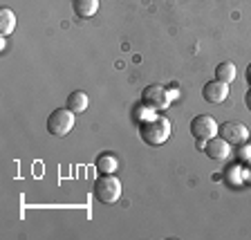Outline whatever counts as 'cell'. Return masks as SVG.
Listing matches in <instances>:
<instances>
[{
	"instance_id": "12",
	"label": "cell",
	"mask_w": 251,
	"mask_h": 240,
	"mask_svg": "<svg viewBox=\"0 0 251 240\" xmlns=\"http://www.w3.org/2000/svg\"><path fill=\"white\" fill-rule=\"evenodd\" d=\"M94 166L99 168L101 173H115L117 166H119V160H117L112 153H101L99 157H97V164Z\"/></svg>"
},
{
	"instance_id": "1",
	"label": "cell",
	"mask_w": 251,
	"mask_h": 240,
	"mask_svg": "<svg viewBox=\"0 0 251 240\" xmlns=\"http://www.w3.org/2000/svg\"><path fill=\"white\" fill-rule=\"evenodd\" d=\"M171 121L166 117H157V119L144 121L139 124V137L141 141H146L148 146H162L171 137Z\"/></svg>"
},
{
	"instance_id": "14",
	"label": "cell",
	"mask_w": 251,
	"mask_h": 240,
	"mask_svg": "<svg viewBox=\"0 0 251 240\" xmlns=\"http://www.w3.org/2000/svg\"><path fill=\"white\" fill-rule=\"evenodd\" d=\"M240 173H242L240 168H233V166H231L229 168V178H240ZM233 182H235V180H231V184H233Z\"/></svg>"
},
{
	"instance_id": "8",
	"label": "cell",
	"mask_w": 251,
	"mask_h": 240,
	"mask_svg": "<svg viewBox=\"0 0 251 240\" xmlns=\"http://www.w3.org/2000/svg\"><path fill=\"white\" fill-rule=\"evenodd\" d=\"M202 97L206 104H222V101L229 97V83H225V81H218V79H213V81H209V83H204L202 88Z\"/></svg>"
},
{
	"instance_id": "18",
	"label": "cell",
	"mask_w": 251,
	"mask_h": 240,
	"mask_svg": "<svg viewBox=\"0 0 251 240\" xmlns=\"http://www.w3.org/2000/svg\"><path fill=\"white\" fill-rule=\"evenodd\" d=\"M245 180L251 184V162H249V166H247V171H245Z\"/></svg>"
},
{
	"instance_id": "4",
	"label": "cell",
	"mask_w": 251,
	"mask_h": 240,
	"mask_svg": "<svg viewBox=\"0 0 251 240\" xmlns=\"http://www.w3.org/2000/svg\"><path fill=\"white\" fill-rule=\"evenodd\" d=\"M141 104L148 110H166L171 104V92L162 83H151L141 92Z\"/></svg>"
},
{
	"instance_id": "17",
	"label": "cell",
	"mask_w": 251,
	"mask_h": 240,
	"mask_svg": "<svg viewBox=\"0 0 251 240\" xmlns=\"http://www.w3.org/2000/svg\"><path fill=\"white\" fill-rule=\"evenodd\" d=\"M245 146H247V144H245ZM245 146H242V148H245ZM240 157H242V160H247V157L251 160V148H245V151L240 153Z\"/></svg>"
},
{
	"instance_id": "13",
	"label": "cell",
	"mask_w": 251,
	"mask_h": 240,
	"mask_svg": "<svg viewBox=\"0 0 251 240\" xmlns=\"http://www.w3.org/2000/svg\"><path fill=\"white\" fill-rule=\"evenodd\" d=\"M235 74H238V70H235V65L229 61L218 63V68H215V79H218V81H225V83L235 81Z\"/></svg>"
},
{
	"instance_id": "6",
	"label": "cell",
	"mask_w": 251,
	"mask_h": 240,
	"mask_svg": "<svg viewBox=\"0 0 251 240\" xmlns=\"http://www.w3.org/2000/svg\"><path fill=\"white\" fill-rule=\"evenodd\" d=\"M218 128H220L218 121L211 115H198L191 121V135H193L195 141H200V144H204V141H209L211 137L218 135Z\"/></svg>"
},
{
	"instance_id": "2",
	"label": "cell",
	"mask_w": 251,
	"mask_h": 240,
	"mask_svg": "<svg viewBox=\"0 0 251 240\" xmlns=\"http://www.w3.org/2000/svg\"><path fill=\"white\" fill-rule=\"evenodd\" d=\"M94 198L101 204H115L121 198V182L119 178H115L112 173H103L92 187Z\"/></svg>"
},
{
	"instance_id": "15",
	"label": "cell",
	"mask_w": 251,
	"mask_h": 240,
	"mask_svg": "<svg viewBox=\"0 0 251 240\" xmlns=\"http://www.w3.org/2000/svg\"><path fill=\"white\" fill-rule=\"evenodd\" d=\"M245 79H247V83H249V88H251V63L247 65V72H245Z\"/></svg>"
},
{
	"instance_id": "10",
	"label": "cell",
	"mask_w": 251,
	"mask_h": 240,
	"mask_svg": "<svg viewBox=\"0 0 251 240\" xmlns=\"http://www.w3.org/2000/svg\"><path fill=\"white\" fill-rule=\"evenodd\" d=\"M88 104H90V99H88V94H85L83 90H74V92L68 97V108L72 110L74 115L85 112V110H88Z\"/></svg>"
},
{
	"instance_id": "9",
	"label": "cell",
	"mask_w": 251,
	"mask_h": 240,
	"mask_svg": "<svg viewBox=\"0 0 251 240\" xmlns=\"http://www.w3.org/2000/svg\"><path fill=\"white\" fill-rule=\"evenodd\" d=\"M72 9L78 18H92L99 11V0H72Z\"/></svg>"
},
{
	"instance_id": "16",
	"label": "cell",
	"mask_w": 251,
	"mask_h": 240,
	"mask_svg": "<svg viewBox=\"0 0 251 240\" xmlns=\"http://www.w3.org/2000/svg\"><path fill=\"white\" fill-rule=\"evenodd\" d=\"M245 106L251 110V90H247V94H245Z\"/></svg>"
},
{
	"instance_id": "11",
	"label": "cell",
	"mask_w": 251,
	"mask_h": 240,
	"mask_svg": "<svg viewBox=\"0 0 251 240\" xmlns=\"http://www.w3.org/2000/svg\"><path fill=\"white\" fill-rule=\"evenodd\" d=\"M16 29V14L9 7L0 9V36H11V31Z\"/></svg>"
},
{
	"instance_id": "7",
	"label": "cell",
	"mask_w": 251,
	"mask_h": 240,
	"mask_svg": "<svg viewBox=\"0 0 251 240\" xmlns=\"http://www.w3.org/2000/svg\"><path fill=\"white\" fill-rule=\"evenodd\" d=\"M204 155L213 160V162H225L231 155V144H226L220 135H215L209 141H204Z\"/></svg>"
},
{
	"instance_id": "3",
	"label": "cell",
	"mask_w": 251,
	"mask_h": 240,
	"mask_svg": "<svg viewBox=\"0 0 251 240\" xmlns=\"http://www.w3.org/2000/svg\"><path fill=\"white\" fill-rule=\"evenodd\" d=\"M74 128V112L65 106V108L54 110L52 115L47 117V133L54 137H65Z\"/></svg>"
},
{
	"instance_id": "5",
	"label": "cell",
	"mask_w": 251,
	"mask_h": 240,
	"mask_svg": "<svg viewBox=\"0 0 251 240\" xmlns=\"http://www.w3.org/2000/svg\"><path fill=\"white\" fill-rule=\"evenodd\" d=\"M218 135L222 137L226 144L240 148L249 141V128H247L245 124H240V121H225V124H220Z\"/></svg>"
}]
</instances>
